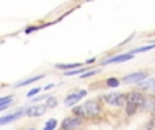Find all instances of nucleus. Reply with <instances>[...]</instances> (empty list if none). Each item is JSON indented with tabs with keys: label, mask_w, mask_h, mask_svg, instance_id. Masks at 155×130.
<instances>
[{
	"label": "nucleus",
	"mask_w": 155,
	"mask_h": 130,
	"mask_svg": "<svg viewBox=\"0 0 155 130\" xmlns=\"http://www.w3.org/2000/svg\"><path fill=\"white\" fill-rule=\"evenodd\" d=\"M155 80L154 79H146L143 80L142 83H139V88H142V90H147V88H155Z\"/></svg>",
	"instance_id": "nucleus-11"
},
{
	"label": "nucleus",
	"mask_w": 155,
	"mask_h": 130,
	"mask_svg": "<svg viewBox=\"0 0 155 130\" xmlns=\"http://www.w3.org/2000/svg\"><path fill=\"white\" fill-rule=\"evenodd\" d=\"M57 125V121L56 119H49L48 122L45 123V130H54Z\"/></svg>",
	"instance_id": "nucleus-17"
},
{
	"label": "nucleus",
	"mask_w": 155,
	"mask_h": 130,
	"mask_svg": "<svg viewBox=\"0 0 155 130\" xmlns=\"http://www.w3.org/2000/svg\"><path fill=\"white\" fill-rule=\"evenodd\" d=\"M98 71H90V72H86V73H82V79H86V77H90V76H93V75H95Z\"/></svg>",
	"instance_id": "nucleus-20"
},
{
	"label": "nucleus",
	"mask_w": 155,
	"mask_h": 130,
	"mask_svg": "<svg viewBox=\"0 0 155 130\" xmlns=\"http://www.w3.org/2000/svg\"><path fill=\"white\" fill-rule=\"evenodd\" d=\"M44 76H45V75H37V76H34V77H30V79H26V80H23V81H19V83H16V84H15V87H22V85L31 84V83H34V81H38V80H41Z\"/></svg>",
	"instance_id": "nucleus-10"
},
{
	"label": "nucleus",
	"mask_w": 155,
	"mask_h": 130,
	"mask_svg": "<svg viewBox=\"0 0 155 130\" xmlns=\"http://www.w3.org/2000/svg\"><path fill=\"white\" fill-rule=\"evenodd\" d=\"M127 100H128V103L135 104V106H143L146 99L140 92H131L128 95V98H127Z\"/></svg>",
	"instance_id": "nucleus-7"
},
{
	"label": "nucleus",
	"mask_w": 155,
	"mask_h": 130,
	"mask_svg": "<svg viewBox=\"0 0 155 130\" xmlns=\"http://www.w3.org/2000/svg\"><path fill=\"white\" fill-rule=\"evenodd\" d=\"M76 73H83V69L79 68V69H72V71H67L65 76H72V75H76Z\"/></svg>",
	"instance_id": "nucleus-19"
},
{
	"label": "nucleus",
	"mask_w": 155,
	"mask_h": 130,
	"mask_svg": "<svg viewBox=\"0 0 155 130\" xmlns=\"http://www.w3.org/2000/svg\"><path fill=\"white\" fill-rule=\"evenodd\" d=\"M82 123V119L79 117H75V118H67V119L63 121L61 123V129L63 130H74L76 129L78 126Z\"/></svg>",
	"instance_id": "nucleus-5"
},
{
	"label": "nucleus",
	"mask_w": 155,
	"mask_h": 130,
	"mask_svg": "<svg viewBox=\"0 0 155 130\" xmlns=\"http://www.w3.org/2000/svg\"><path fill=\"white\" fill-rule=\"evenodd\" d=\"M136 107L137 106H135V104H131V103H128L127 104V114H134L135 111H136Z\"/></svg>",
	"instance_id": "nucleus-18"
},
{
	"label": "nucleus",
	"mask_w": 155,
	"mask_h": 130,
	"mask_svg": "<svg viewBox=\"0 0 155 130\" xmlns=\"http://www.w3.org/2000/svg\"><path fill=\"white\" fill-rule=\"evenodd\" d=\"M12 103V96H4L0 99V110H5L8 107V104Z\"/></svg>",
	"instance_id": "nucleus-13"
},
{
	"label": "nucleus",
	"mask_w": 155,
	"mask_h": 130,
	"mask_svg": "<svg viewBox=\"0 0 155 130\" xmlns=\"http://www.w3.org/2000/svg\"><path fill=\"white\" fill-rule=\"evenodd\" d=\"M23 114H25V113L22 111V110H19V111L12 113V114H10V115H4V117L0 118V125H5V123H8V122H12V121L21 118Z\"/></svg>",
	"instance_id": "nucleus-9"
},
{
	"label": "nucleus",
	"mask_w": 155,
	"mask_h": 130,
	"mask_svg": "<svg viewBox=\"0 0 155 130\" xmlns=\"http://www.w3.org/2000/svg\"><path fill=\"white\" fill-rule=\"evenodd\" d=\"M84 95H86V91H79V92H76V94H71L64 100L65 106H74V104H76Z\"/></svg>",
	"instance_id": "nucleus-8"
},
{
	"label": "nucleus",
	"mask_w": 155,
	"mask_h": 130,
	"mask_svg": "<svg viewBox=\"0 0 155 130\" xmlns=\"http://www.w3.org/2000/svg\"><path fill=\"white\" fill-rule=\"evenodd\" d=\"M45 106L48 107V109H53V107H56L57 106V99L54 98V96H48Z\"/></svg>",
	"instance_id": "nucleus-14"
},
{
	"label": "nucleus",
	"mask_w": 155,
	"mask_h": 130,
	"mask_svg": "<svg viewBox=\"0 0 155 130\" xmlns=\"http://www.w3.org/2000/svg\"><path fill=\"white\" fill-rule=\"evenodd\" d=\"M52 87H54V85H53V84H49V85H46V87L44 88V90H51Z\"/></svg>",
	"instance_id": "nucleus-22"
},
{
	"label": "nucleus",
	"mask_w": 155,
	"mask_h": 130,
	"mask_svg": "<svg viewBox=\"0 0 155 130\" xmlns=\"http://www.w3.org/2000/svg\"><path fill=\"white\" fill-rule=\"evenodd\" d=\"M147 79V73L146 72H135V73H131V75H127L124 77V83H142L143 80Z\"/></svg>",
	"instance_id": "nucleus-3"
},
{
	"label": "nucleus",
	"mask_w": 155,
	"mask_h": 130,
	"mask_svg": "<svg viewBox=\"0 0 155 130\" xmlns=\"http://www.w3.org/2000/svg\"><path fill=\"white\" fill-rule=\"evenodd\" d=\"M83 110H84L86 115L94 117V115H97L99 113V104L95 100H87L83 104Z\"/></svg>",
	"instance_id": "nucleus-1"
},
{
	"label": "nucleus",
	"mask_w": 155,
	"mask_h": 130,
	"mask_svg": "<svg viewBox=\"0 0 155 130\" xmlns=\"http://www.w3.org/2000/svg\"><path fill=\"white\" fill-rule=\"evenodd\" d=\"M134 59V53H125V54H118V56L114 57H110V59H106L102 61V65H106V64H113V62H124V61H128V60Z\"/></svg>",
	"instance_id": "nucleus-4"
},
{
	"label": "nucleus",
	"mask_w": 155,
	"mask_h": 130,
	"mask_svg": "<svg viewBox=\"0 0 155 130\" xmlns=\"http://www.w3.org/2000/svg\"><path fill=\"white\" fill-rule=\"evenodd\" d=\"M82 66V64L76 62V64H56L57 69H64V71H68V69H78Z\"/></svg>",
	"instance_id": "nucleus-12"
},
{
	"label": "nucleus",
	"mask_w": 155,
	"mask_h": 130,
	"mask_svg": "<svg viewBox=\"0 0 155 130\" xmlns=\"http://www.w3.org/2000/svg\"><path fill=\"white\" fill-rule=\"evenodd\" d=\"M106 84H107V87H112V88H114V87H118V84H120V81H118V80L116 79V77H110V79H107Z\"/></svg>",
	"instance_id": "nucleus-16"
},
{
	"label": "nucleus",
	"mask_w": 155,
	"mask_h": 130,
	"mask_svg": "<svg viewBox=\"0 0 155 130\" xmlns=\"http://www.w3.org/2000/svg\"><path fill=\"white\" fill-rule=\"evenodd\" d=\"M154 110H155V107H154Z\"/></svg>",
	"instance_id": "nucleus-24"
},
{
	"label": "nucleus",
	"mask_w": 155,
	"mask_h": 130,
	"mask_svg": "<svg viewBox=\"0 0 155 130\" xmlns=\"http://www.w3.org/2000/svg\"><path fill=\"white\" fill-rule=\"evenodd\" d=\"M45 111H46V106H44V104H35V106L26 109V114L29 117H41V115L45 114Z\"/></svg>",
	"instance_id": "nucleus-6"
},
{
	"label": "nucleus",
	"mask_w": 155,
	"mask_h": 130,
	"mask_svg": "<svg viewBox=\"0 0 155 130\" xmlns=\"http://www.w3.org/2000/svg\"><path fill=\"white\" fill-rule=\"evenodd\" d=\"M40 92V88H34V90H31V91H29V92H27V96H33V95H35V94H38Z\"/></svg>",
	"instance_id": "nucleus-21"
},
{
	"label": "nucleus",
	"mask_w": 155,
	"mask_h": 130,
	"mask_svg": "<svg viewBox=\"0 0 155 130\" xmlns=\"http://www.w3.org/2000/svg\"><path fill=\"white\" fill-rule=\"evenodd\" d=\"M105 102L109 104H113V106H121L124 103V95L123 94H117V92H113L109 94V95H105Z\"/></svg>",
	"instance_id": "nucleus-2"
},
{
	"label": "nucleus",
	"mask_w": 155,
	"mask_h": 130,
	"mask_svg": "<svg viewBox=\"0 0 155 130\" xmlns=\"http://www.w3.org/2000/svg\"><path fill=\"white\" fill-rule=\"evenodd\" d=\"M29 130H35V129H29Z\"/></svg>",
	"instance_id": "nucleus-23"
},
{
	"label": "nucleus",
	"mask_w": 155,
	"mask_h": 130,
	"mask_svg": "<svg viewBox=\"0 0 155 130\" xmlns=\"http://www.w3.org/2000/svg\"><path fill=\"white\" fill-rule=\"evenodd\" d=\"M155 48V43H151V45H147V46H142V48H137L135 49L132 53H143V52H147V50H151V49Z\"/></svg>",
	"instance_id": "nucleus-15"
}]
</instances>
